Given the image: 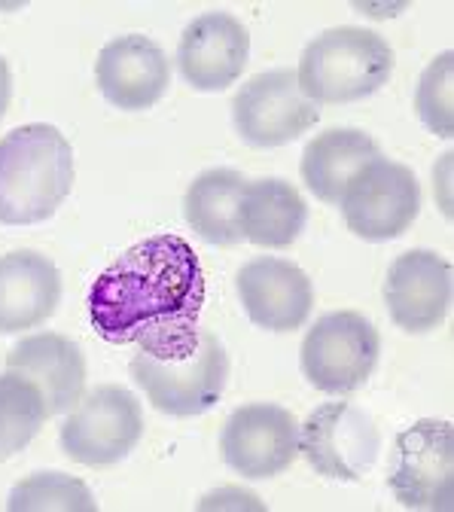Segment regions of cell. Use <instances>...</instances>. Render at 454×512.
Instances as JSON below:
<instances>
[{"label":"cell","mask_w":454,"mask_h":512,"mask_svg":"<svg viewBox=\"0 0 454 512\" xmlns=\"http://www.w3.org/2000/svg\"><path fill=\"white\" fill-rule=\"evenodd\" d=\"M61 275L49 256L13 250L0 256V336L40 327L58 308Z\"/></svg>","instance_id":"cell-16"},{"label":"cell","mask_w":454,"mask_h":512,"mask_svg":"<svg viewBox=\"0 0 454 512\" xmlns=\"http://www.w3.org/2000/svg\"><path fill=\"white\" fill-rule=\"evenodd\" d=\"M46 418V400L31 378L10 369L0 375V461L25 452Z\"/></svg>","instance_id":"cell-21"},{"label":"cell","mask_w":454,"mask_h":512,"mask_svg":"<svg viewBox=\"0 0 454 512\" xmlns=\"http://www.w3.org/2000/svg\"><path fill=\"white\" fill-rule=\"evenodd\" d=\"M223 461L244 479L281 476L299 458V424L275 403H250L229 415L220 436Z\"/></svg>","instance_id":"cell-11"},{"label":"cell","mask_w":454,"mask_h":512,"mask_svg":"<svg viewBox=\"0 0 454 512\" xmlns=\"http://www.w3.org/2000/svg\"><path fill=\"white\" fill-rule=\"evenodd\" d=\"M247 58L250 34L229 13L192 19L177 46L180 74L196 92H223L244 74Z\"/></svg>","instance_id":"cell-13"},{"label":"cell","mask_w":454,"mask_h":512,"mask_svg":"<svg viewBox=\"0 0 454 512\" xmlns=\"http://www.w3.org/2000/svg\"><path fill=\"white\" fill-rule=\"evenodd\" d=\"M394 74V49L369 28H330L314 37L296 83L311 104H351L375 95Z\"/></svg>","instance_id":"cell-4"},{"label":"cell","mask_w":454,"mask_h":512,"mask_svg":"<svg viewBox=\"0 0 454 512\" xmlns=\"http://www.w3.org/2000/svg\"><path fill=\"white\" fill-rule=\"evenodd\" d=\"M378 156V144L360 128H330L305 147L302 180L320 202L339 205L348 180Z\"/></svg>","instance_id":"cell-19"},{"label":"cell","mask_w":454,"mask_h":512,"mask_svg":"<svg viewBox=\"0 0 454 512\" xmlns=\"http://www.w3.org/2000/svg\"><path fill=\"white\" fill-rule=\"evenodd\" d=\"M378 330L360 311H330L302 339V375L323 394H354L375 372Z\"/></svg>","instance_id":"cell-5"},{"label":"cell","mask_w":454,"mask_h":512,"mask_svg":"<svg viewBox=\"0 0 454 512\" xmlns=\"http://www.w3.org/2000/svg\"><path fill=\"white\" fill-rule=\"evenodd\" d=\"M339 208L357 238L391 241L415 223L421 186L412 168L378 156L348 180Z\"/></svg>","instance_id":"cell-6"},{"label":"cell","mask_w":454,"mask_h":512,"mask_svg":"<svg viewBox=\"0 0 454 512\" xmlns=\"http://www.w3.org/2000/svg\"><path fill=\"white\" fill-rule=\"evenodd\" d=\"M205 278L199 256L180 235H153L128 247L89 290V320L113 345L141 342L150 333L199 324Z\"/></svg>","instance_id":"cell-1"},{"label":"cell","mask_w":454,"mask_h":512,"mask_svg":"<svg viewBox=\"0 0 454 512\" xmlns=\"http://www.w3.org/2000/svg\"><path fill=\"white\" fill-rule=\"evenodd\" d=\"M10 512H95L92 491L68 473H34L22 479L7 500Z\"/></svg>","instance_id":"cell-22"},{"label":"cell","mask_w":454,"mask_h":512,"mask_svg":"<svg viewBox=\"0 0 454 512\" xmlns=\"http://www.w3.org/2000/svg\"><path fill=\"white\" fill-rule=\"evenodd\" d=\"M95 80L101 95L119 110H147L153 107L168 83L171 61L159 43L144 34H128L110 40L95 64Z\"/></svg>","instance_id":"cell-15"},{"label":"cell","mask_w":454,"mask_h":512,"mask_svg":"<svg viewBox=\"0 0 454 512\" xmlns=\"http://www.w3.org/2000/svg\"><path fill=\"white\" fill-rule=\"evenodd\" d=\"M454 52H442L436 55L427 71L421 74L418 92H415V110L421 116V122L430 128L436 138H451L454 135Z\"/></svg>","instance_id":"cell-23"},{"label":"cell","mask_w":454,"mask_h":512,"mask_svg":"<svg viewBox=\"0 0 454 512\" xmlns=\"http://www.w3.org/2000/svg\"><path fill=\"white\" fill-rule=\"evenodd\" d=\"M10 95H13V77H10V64L0 58V119H4L7 107H10Z\"/></svg>","instance_id":"cell-24"},{"label":"cell","mask_w":454,"mask_h":512,"mask_svg":"<svg viewBox=\"0 0 454 512\" xmlns=\"http://www.w3.org/2000/svg\"><path fill=\"white\" fill-rule=\"evenodd\" d=\"M232 119L238 135L250 147L269 150L311 132L320 119V110L302 95L296 74L281 68L256 74L238 89L232 101Z\"/></svg>","instance_id":"cell-10"},{"label":"cell","mask_w":454,"mask_h":512,"mask_svg":"<svg viewBox=\"0 0 454 512\" xmlns=\"http://www.w3.org/2000/svg\"><path fill=\"white\" fill-rule=\"evenodd\" d=\"M241 305L259 330L290 333L299 330L314 305V287L308 275L278 256H256L244 263L235 278Z\"/></svg>","instance_id":"cell-12"},{"label":"cell","mask_w":454,"mask_h":512,"mask_svg":"<svg viewBox=\"0 0 454 512\" xmlns=\"http://www.w3.org/2000/svg\"><path fill=\"white\" fill-rule=\"evenodd\" d=\"M7 369L37 384L49 415L71 412L83 400L86 360H83V351L68 336H58V333L25 336L7 354Z\"/></svg>","instance_id":"cell-17"},{"label":"cell","mask_w":454,"mask_h":512,"mask_svg":"<svg viewBox=\"0 0 454 512\" xmlns=\"http://www.w3.org/2000/svg\"><path fill=\"white\" fill-rule=\"evenodd\" d=\"M394 497L406 509L448 512L454 506V430L448 421H415L394 442L387 476Z\"/></svg>","instance_id":"cell-8"},{"label":"cell","mask_w":454,"mask_h":512,"mask_svg":"<svg viewBox=\"0 0 454 512\" xmlns=\"http://www.w3.org/2000/svg\"><path fill=\"white\" fill-rule=\"evenodd\" d=\"M308 208L302 192L281 177H259L244 183L238 202V229L256 247H290L305 229Z\"/></svg>","instance_id":"cell-18"},{"label":"cell","mask_w":454,"mask_h":512,"mask_svg":"<svg viewBox=\"0 0 454 512\" xmlns=\"http://www.w3.org/2000/svg\"><path fill=\"white\" fill-rule=\"evenodd\" d=\"M128 369L153 409L192 418L220 403L229 381V354L211 330L183 324L144 336Z\"/></svg>","instance_id":"cell-2"},{"label":"cell","mask_w":454,"mask_h":512,"mask_svg":"<svg viewBox=\"0 0 454 512\" xmlns=\"http://www.w3.org/2000/svg\"><path fill=\"white\" fill-rule=\"evenodd\" d=\"M144 433V412L132 391L101 384L89 391L61 424V448L86 467H110L135 452Z\"/></svg>","instance_id":"cell-7"},{"label":"cell","mask_w":454,"mask_h":512,"mask_svg":"<svg viewBox=\"0 0 454 512\" xmlns=\"http://www.w3.org/2000/svg\"><path fill=\"white\" fill-rule=\"evenodd\" d=\"M391 320L406 333L436 330L451 305V266L433 250H409L391 263L384 281Z\"/></svg>","instance_id":"cell-14"},{"label":"cell","mask_w":454,"mask_h":512,"mask_svg":"<svg viewBox=\"0 0 454 512\" xmlns=\"http://www.w3.org/2000/svg\"><path fill=\"white\" fill-rule=\"evenodd\" d=\"M74 186V147L55 125L34 122L0 138V223L49 220Z\"/></svg>","instance_id":"cell-3"},{"label":"cell","mask_w":454,"mask_h":512,"mask_svg":"<svg viewBox=\"0 0 454 512\" xmlns=\"http://www.w3.org/2000/svg\"><path fill=\"white\" fill-rule=\"evenodd\" d=\"M381 452L375 421L351 403H323L299 427V455L323 479L360 482Z\"/></svg>","instance_id":"cell-9"},{"label":"cell","mask_w":454,"mask_h":512,"mask_svg":"<svg viewBox=\"0 0 454 512\" xmlns=\"http://www.w3.org/2000/svg\"><path fill=\"white\" fill-rule=\"evenodd\" d=\"M244 177L235 168H208L189 183L183 199V217L208 244L232 247L241 241L238 202L244 192Z\"/></svg>","instance_id":"cell-20"}]
</instances>
